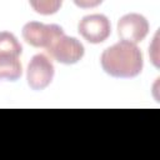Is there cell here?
I'll return each instance as SVG.
<instances>
[{
  "label": "cell",
  "mask_w": 160,
  "mask_h": 160,
  "mask_svg": "<svg viewBox=\"0 0 160 160\" xmlns=\"http://www.w3.org/2000/svg\"><path fill=\"white\" fill-rule=\"evenodd\" d=\"M100 64L108 75L112 78L130 79L141 72L144 59L140 49L135 44L121 40L102 51Z\"/></svg>",
  "instance_id": "obj_1"
},
{
  "label": "cell",
  "mask_w": 160,
  "mask_h": 160,
  "mask_svg": "<svg viewBox=\"0 0 160 160\" xmlns=\"http://www.w3.org/2000/svg\"><path fill=\"white\" fill-rule=\"evenodd\" d=\"M46 51L60 64L72 65L79 62L84 56V45L72 36H66L65 34L56 38Z\"/></svg>",
  "instance_id": "obj_2"
},
{
  "label": "cell",
  "mask_w": 160,
  "mask_h": 160,
  "mask_svg": "<svg viewBox=\"0 0 160 160\" xmlns=\"http://www.w3.org/2000/svg\"><path fill=\"white\" fill-rule=\"evenodd\" d=\"M62 34L64 30L55 24L45 25L39 21H29L22 28L24 40L34 48L48 49L50 44Z\"/></svg>",
  "instance_id": "obj_3"
},
{
  "label": "cell",
  "mask_w": 160,
  "mask_h": 160,
  "mask_svg": "<svg viewBox=\"0 0 160 160\" xmlns=\"http://www.w3.org/2000/svg\"><path fill=\"white\" fill-rule=\"evenodd\" d=\"M54 65L44 54L34 55L28 65L26 80L32 90H44L50 85L54 78Z\"/></svg>",
  "instance_id": "obj_4"
},
{
  "label": "cell",
  "mask_w": 160,
  "mask_h": 160,
  "mask_svg": "<svg viewBox=\"0 0 160 160\" xmlns=\"http://www.w3.org/2000/svg\"><path fill=\"white\" fill-rule=\"evenodd\" d=\"M79 34L90 44L104 42L111 32L109 19L102 14H92L84 16L78 25Z\"/></svg>",
  "instance_id": "obj_5"
},
{
  "label": "cell",
  "mask_w": 160,
  "mask_h": 160,
  "mask_svg": "<svg viewBox=\"0 0 160 160\" xmlns=\"http://www.w3.org/2000/svg\"><path fill=\"white\" fill-rule=\"evenodd\" d=\"M149 32V22L145 16L130 12L120 18L118 21V34L122 41L138 44L142 41Z\"/></svg>",
  "instance_id": "obj_6"
},
{
  "label": "cell",
  "mask_w": 160,
  "mask_h": 160,
  "mask_svg": "<svg viewBox=\"0 0 160 160\" xmlns=\"http://www.w3.org/2000/svg\"><path fill=\"white\" fill-rule=\"evenodd\" d=\"M22 74L19 58L10 55H0V80L15 81Z\"/></svg>",
  "instance_id": "obj_7"
},
{
  "label": "cell",
  "mask_w": 160,
  "mask_h": 160,
  "mask_svg": "<svg viewBox=\"0 0 160 160\" xmlns=\"http://www.w3.org/2000/svg\"><path fill=\"white\" fill-rule=\"evenodd\" d=\"M21 51H22V46L12 32L9 31L0 32V55H10L19 58Z\"/></svg>",
  "instance_id": "obj_8"
},
{
  "label": "cell",
  "mask_w": 160,
  "mask_h": 160,
  "mask_svg": "<svg viewBox=\"0 0 160 160\" xmlns=\"http://www.w3.org/2000/svg\"><path fill=\"white\" fill-rule=\"evenodd\" d=\"M34 10L41 15L55 14L61 6V1H30Z\"/></svg>",
  "instance_id": "obj_9"
}]
</instances>
